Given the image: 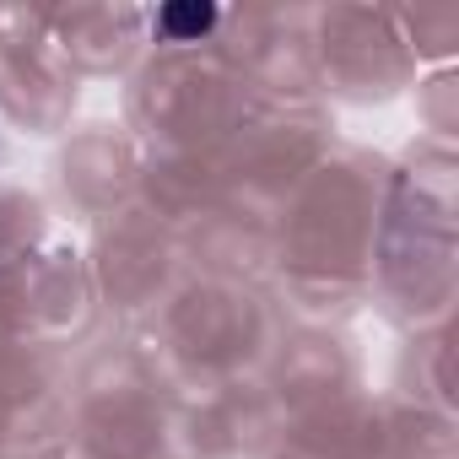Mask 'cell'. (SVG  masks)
I'll use <instances>...</instances> for the list:
<instances>
[{"mask_svg": "<svg viewBox=\"0 0 459 459\" xmlns=\"http://www.w3.org/2000/svg\"><path fill=\"white\" fill-rule=\"evenodd\" d=\"M211 22H216L211 6H168V12L157 17V28H162L168 39H178V44H184V39H200Z\"/></svg>", "mask_w": 459, "mask_h": 459, "instance_id": "obj_1", "label": "cell"}]
</instances>
